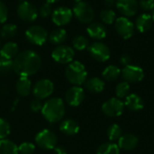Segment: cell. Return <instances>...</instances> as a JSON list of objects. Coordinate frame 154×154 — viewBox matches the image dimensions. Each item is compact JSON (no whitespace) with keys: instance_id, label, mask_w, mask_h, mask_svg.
<instances>
[{"instance_id":"7402d4cb","label":"cell","mask_w":154,"mask_h":154,"mask_svg":"<svg viewBox=\"0 0 154 154\" xmlns=\"http://www.w3.org/2000/svg\"><path fill=\"white\" fill-rule=\"evenodd\" d=\"M15 89L19 96L27 97L32 90V82L27 77H20L15 84Z\"/></svg>"},{"instance_id":"bcb514c9","label":"cell","mask_w":154,"mask_h":154,"mask_svg":"<svg viewBox=\"0 0 154 154\" xmlns=\"http://www.w3.org/2000/svg\"><path fill=\"white\" fill-rule=\"evenodd\" d=\"M152 19H153V22H154V9H153V13H152Z\"/></svg>"},{"instance_id":"4fadbf2b","label":"cell","mask_w":154,"mask_h":154,"mask_svg":"<svg viewBox=\"0 0 154 154\" xmlns=\"http://www.w3.org/2000/svg\"><path fill=\"white\" fill-rule=\"evenodd\" d=\"M73 12L71 9L60 6L56 8L51 14V20L57 26H63L68 24L72 19Z\"/></svg>"},{"instance_id":"ffe728a7","label":"cell","mask_w":154,"mask_h":154,"mask_svg":"<svg viewBox=\"0 0 154 154\" xmlns=\"http://www.w3.org/2000/svg\"><path fill=\"white\" fill-rule=\"evenodd\" d=\"M125 106L131 111H139L143 108L144 103L141 97L137 94H130L125 97Z\"/></svg>"},{"instance_id":"603a6c76","label":"cell","mask_w":154,"mask_h":154,"mask_svg":"<svg viewBox=\"0 0 154 154\" xmlns=\"http://www.w3.org/2000/svg\"><path fill=\"white\" fill-rule=\"evenodd\" d=\"M18 55V45L14 42H6L0 49V56L6 60H13Z\"/></svg>"},{"instance_id":"7bdbcfd3","label":"cell","mask_w":154,"mask_h":154,"mask_svg":"<svg viewBox=\"0 0 154 154\" xmlns=\"http://www.w3.org/2000/svg\"><path fill=\"white\" fill-rule=\"evenodd\" d=\"M105 5L108 9H111L116 5V0H105Z\"/></svg>"},{"instance_id":"74e56055","label":"cell","mask_w":154,"mask_h":154,"mask_svg":"<svg viewBox=\"0 0 154 154\" xmlns=\"http://www.w3.org/2000/svg\"><path fill=\"white\" fill-rule=\"evenodd\" d=\"M139 5L144 11H152L154 9V0H140Z\"/></svg>"},{"instance_id":"52a82bcc","label":"cell","mask_w":154,"mask_h":154,"mask_svg":"<svg viewBox=\"0 0 154 154\" xmlns=\"http://www.w3.org/2000/svg\"><path fill=\"white\" fill-rule=\"evenodd\" d=\"M75 51L73 48L68 45H59L51 52L53 60L60 64H68L73 61Z\"/></svg>"},{"instance_id":"1f68e13d","label":"cell","mask_w":154,"mask_h":154,"mask_svg":"<svg viewBox=\"0 0 154 154\" xmlns=\"http://www.w3.org/2000/svg\"><path fill=\"white\" fill-rule=\"evenodd\" d=\"M129 92H130V85L128 82L124 81L117 84L116 88V95L118 98L121 99L126 97L129 95Z\"/></svg>"},{"instance_id":"4316f807","label":"cell","mask_w":154,"mask_h":154,"mask_svg":"<svg viewBox=\"0 0 154 154\" xmlns=\"http://www.w3.org/2000/svg\"><path fill=\"white\" fill-rule=\"evenodd\" d=\"M120 73H121V70L117 66L109 65L104 69L102 76L106 81H114L118 79Z\"/></svg>"},{"instance_id":"9a60e30c","label":"cell","mask_w":154,"mask_h":154,"mask_svg":"<svg viewBox=\"0 0 154 154\" xmlns=\"http://www.w3.org/2000/svg\"><path fill=\"white\" fill-rule=\"evenodd\" d=\"M85 92L79 86H74L69 88L65 94V100L71 106H79L83 102Z\"/></svg>"},{"instance_id":"ee69618b","label":"cell","mask_w":154,"mask_h":154,"mask_svg":"<svg viewBox=\"0 0 154 154\" xmlns=\"http://www.w3.org/2000/svg\"><path fill=\"white\" fill-rule=\"evenodd\" d=\"M60 0H46V2H47V4H54V3H56V2H59Z\"/></svg>"},{"instance_id":"f35d334b","label":"cell","mask_w":154,"mask_h":154,"mask_svg":"<svg viewBox=\"0 0 154 154\" xmlns=\"http://www.w3.org/2000/svg\"><path fill=\"white\" fill-rule=\"evenodd\" d=\"M8 10L6 5L0 1V23H4L7 20Z\"/></svg>"},{"instance_id":"b9f144b4","label":"cell","mask_w":154,"mask_h":154,"mask_svg":"<svg viewBox=\"0 0 154 154\" xmlns=\"http://www.w3.org/2000/svg\"><path fill=\"white\" fill-rule=\"evenodd\" d=\"M53 154H67V151L62 146H56L53 149Z\"/></svg>"},{"instance_id":"d6a6232c","label":"cell","mask_w":154,"mask_h":154,"mask_svg":"<svg viewBox=\"0 0 154 154\" xmlns=\"http://www.w3.org/2000/svg\"><path fill=\"white\" fill-rule=\"evenodd\" d=\"M122 135V129L121 127L116 125L114 124L112 125H110L107 129V136L109 138L110 141H116L118 140Z\"/></svg>"},{"instance_id":"60d3db41","label":"cell","mask_w":154,"mask_h":154,"mask_svg":"<svg viewBox=\"0 0 154 154\" xmlns=\"http://www.w3.org/2000/svg\"><path fill=\"white\" fill-rule=\"evenodd\" d=\"M120 61H121V63L125 67V66L130 65V63H131V58H130L129 55L124 54V55H122V57L120 58Z\"/></svg>"},{"instance_id":"ab89813d","label":"cell","mask_w":154,"mask_h":154,"mask_svg":"<svg viewBox=\"0 0 154 154\" xmlns=\"http://www.w3.org/2000/svg\"><path fill=\"white\" fill-rule=\"evenodd\" d=\"M42 103L41 102L40 99H34L31 102L30 104V109L33 112V113H38L40 111H42Z\"/></svg>"},{"instance_id":"d590c367","label":"cell","mask_w":154,"mask_h":154,"mask_svg":"<svg viewBox=\"0 0 154 154\" xmlns=\"http://www.w3.org/2000/svg\"><path fill=\"white\" fill-rule=\"evenodd\" d=\"M35 151V145L32 143H23L18 146V152L21 154H32Z\"/></svg>"},{"instance_id":"e0dca14e","label":"cell","mask_w":154,"mask_h":154,"mask_svg":"<svg viewBox=\"0 0 154 154\" xmlns=\"http://www.w3.org/2000/svg\"><path fill=\"white\" fill-rule=\"evenodd\" d=\"M118 147L125 151H132L138 145V138L132 134H125L121 135L118 139Z\"/></svg>"},{"instance_id":"484cf974","label":"cell","mask_w":154,"mask_h":154,"mask_svg":"<svg viewBox=\"0 0 154 154\" xmlns=\"http://www.w3.org/2000/svg\"><path fill=\"white\" fill-rule=\"evenodd\" d=\"M18 146L8 139L0 140V154H18Z\"/></svg>"},{"instance_id":"5b68a950","label":"cell","mask_w":154,"mask_h":154,"mask_svg":"<svg viewBox=\"0 0 154 154\" xmlns=\"http://www.w3.org/2000/svg\"><path fill=\"white\" fill-rule=\"evenodd\" d=\"M35 143L38 147L43 150H53L57 146L58 138L56 134L48 129L40 131L35 136Z\"/></svg>"},{"instance_id":"d6986e66","label":"cell","mask_w":154,"mask_h":154,"mask_svg":"<svg viewBox=\"0 0 154 154\" xmlns=\"http://www.w3.org/2000/svg\"><path fill=\"white\" fill-rule=\"evenodd\" d=\"M153 23V19L152 16L149 14H140L135 21V27L137 30L141 32H148Z\"/></svg>"},{"instance_id":"d4e9b609","label":"cell","mask_w":154,"mask_h":154,"mask_svg":"<svg viewBox=\"0 0 154 154\" xmlns=\"http://www.w3.org/2000/svg\"><path fill=\"white\" fill-rule=\"evenodd\" d=\"M48 39L51 43L60 45L66 41L67 32L62 28H57L52 32H51V33L48 36Z\"/></svg>"},{"instance_id":"7c38bea8","label":"cell","mask_w":154,"mask_h":154,"mask_svg":"<svg viewBox=\"0 0 154 154\" xmlns=\"http://www.w3.org/2000/svg\"><path fill=\"white\" fill-rule=\"evenodd\" d=\"M115 27L117 33L124 39H129L134 33V24L125 16H121L116 20Z\"/></svg>"},{"instance_id":"ac0fdd59","label":"cell","mask_w":154,"mask_h":154,"mask_svg":"<svg viewBox=\"0 0 154 154\" xmlns=\"http://www.w3.org/2000/svg\"><path fill=\"white\" fill-rule=\"evenodd\" d=\"M88 34L95 40H102L106 36V28L101 23H91L87 28Z\"/></svg>"},{"instance_id":"836d02e7","label":"cell","mask_w":154,"mask_h":154,"mask_svg":"<svg viewBox=\"0 0 154 154\" xmlns=\"http://www.w3.org/2000/svg\"><path fill=\"white\" fill-rule=\"evenodd\" d=\"M13 69V60L0 56V75H5Z\"/></svg>"},{"instance_id":"ba28073f","label":"cell","mask_w":154,"mask_h":154,"mask_svg":"<svg viewBox=\"0 0 154 154\" xmlns=\"http://www.w3.org/2000/svg\"><path fill=\"white\" fill-rule=\"evenodd\" d=\"M54 91V85L52 81H51L48 79H42L38 80L33 88H32V94L33 96L40 100L46 99Z\"/></svg>"},{"instance_id":"44dd1931","label":"cell","mask_w":154,"mask_h":154,"mask_svg":"<svg viewBox=\"0 0 154 154\" xmlns=\"http://www.w3.org/2000/svg\"><path fill=\"white\" fill-rule=\"evenodd\" d=\"M60 130L64 134L72 136L79 133V125L73 119H66V120H63L61 124L60 125Z\"/></svg>"},{"instance_id":"e575fe53","label":"cell","mask_w":154,"mask_h":154,"mask_svg":"<svg viewBox=\"0 0 154 154\" xmlns=\"http://www.w3.org/2000/svg\"><path fill=\"white\" fill-rule=\"evenodd\" d=\"M11 133V127L9 123L0 117V140L2 139H6V137L10 134Z\"/></svg>"},{"instance_id":"8fae6325","label":"cell","mask_w":154,"mask_h":154,"mask_svg":"<svg viewBox=\"0 0 154 154\" xmlns=\"http://www.w3.org/2000/svg\"><path fill=\"white\" fill-rule=\"evenodd\" d=\"M16 12L19 18L25 22H33L38 16V10L36 6L28 1L20 3L17 6Z\"/></svg>"},{"instance_id":"8d00e7d4","label":"cell","mask_w":154,"mask_h":154,"mask_svg":"<svg viewBox=\"0 0 154 154\" xmlns=\"http://www.w3.org/2000/svg\"><path fill=\"white\" fill-rule=\"evenodd\" d=\"M51 5L50 4H44L41 6L40 10H39V13L38 14L41 16V17H48L49 15H51Z\"/></svg>"},{"instance_id":"9c48e42d","label":"cell","mask_w":154,"mask_h":154,"mask_svg":"<svg viewBox=\"0 0 154 154\" xmlns=\"http://www.w3.org/2000/svg\"><path fill=\"white\" fill-rule=\"evenodd\" d=\"M125 103L118 97H112L102 105L103 113L110 117H116L123 114Z\"/></svg>"},{"instance_id":"8992f818","label":"cell","mask_w":154,"mask_h":154,"mask_svg":"<svg viewBox=\"0 0 154 154\" xmlns=\"http://www.w3.org/2000/svg\"><path fill=\"white\" fill-rule=\"evenodd\" d=\"M47 30L41 25H32L28 28L25 32L26 39L32 44L41 46L44 44L48 39Z\"/></svg>"},{"instance_id":"7a4b0ae2","label":"cell","mask_w":154,"mask_h":154,"mask_svg":"<svg viewBox=\"0 0 154 154\" xmlns=\"http://www.w3.org/2000/svg\"><path fill=\"white\" fill-rule=\"evenodd\" d=\"M42 116L51 124L60 122L65 115V105L61 98L51 97L45 102L41 111Z\"/></svg>"},{"instance_id":"6da1fadb","label":"cell","mask_w":154,"mask_h":154,"mask_svg":"<svg viewBox=\"0 0 154 154\" xmlns=\"http://www.w3.org/2000/svg\"><path fill=\"white\" fill-rule=\"evenodd\" d=\"M42 66L40 55L30 50L20 52L13 61V69L20 77H30L39 71Z\"/></svg>"},{"instance_id":"f1b7e54d","label":"cell","mask_w":154,"mask_h":154,"mask_svg":"<svg viewBox=\"0 0 154 154\" xmlns=\"http://www.w3.org/2000/svg\"><path fill=\"white\" fill-rule=\"evenodd\" d=\"M16 33H17V26L14 23H6L0 30V34L4 39H11L14 37Z\"/></svg>"},{"instance_id":"f6af8a7d","label":"cell","mask_w":154,"mask_h":154,"mask_svg":"<svg viewBox=\"0 0 154 154\" xmlns=\"http://www.w3.org/2000/svg\"><path fill=\"white\" fill-rule=\"evenodd\" d=\"M72 1H74V2H75V3L77 4V3H79V2H80L81 0H72Z\"/></svg>"},{"instance_id":"2e32d148","label":"cell","mask_w":154,"mask_h":154,"mask_svg":"<svg viewBox=\"0 0 154 154\" xmlns=\"http://www.w3.org/2000/svg\"><path fill=\"white\" fill-rule=\"evenodd\" d=\"M116 6L125 17H131L137 13L139 4L137 0H116Z\"/></svg>"},{"instance_id":"4dcf8cb0","label":"cell","mask_w":154,"mask_h":154,"mask_svg":"<svg viewBox=\"0 0 154 154\" xmlns=\"http://www.w3.org/2000/svg\"><path fill=\"white\" fill-rule=\"evenodd\" d=\"M100 18L103 23L106 24H112L116 20V15L115 11L112 9H104L100 13Z\"/></svg>"},{"instance_id":"7dc6e473","label":"cell","mask_w":154,"mask_h":154,"mask_svg":"<svg viewBox=\"0 0 154 154\" xmlns=\"http://www.w3.org/2000/svg\"><path fill=\"white\" fill-rule=\"evenodd\" d=\"M17 1H18V2H20V3H22V2H23L24 0H17Z\"/></svg>"},{"instance_id":"5bb4252c","label":"cell","mask_w":154,"mask_h":154,"mask_svg":"<svg viewBox=\"0 0 154 154\" xmlns=\"http://www.w3.org/2000/svg\"><path fill=\"white\" fill-rule=\"evenodd\" d=\"M122 76L126 82L136 83L143 80L144 78V71L141 67L130 64L123 69Z\"/></svg>"},{"instance_id":"f546056e","label":"cell","mask_w":154,"mask_h":154,"mask_svg":"<svg viewBox=\"0 0 154 154\" xmlns=\"http://www.w3.org/2000/svg\"><path fill=\"white\" fill-rule=\"evenodd\" d=\"M72 46L77 51H84L88 47V40L83 35H78L72 40Z\"/></svg>"},{"instance_id":"30bf717a","label":"cell","mask_w":154,"mask_h":154,"mask_svg":"<svg viewBox=\"0 0 154 154\" xmlns=\"http://www.w3.org/2000/svg\"><path fill=\"white\" fill-rule=\"evenodd\" d=\"M90 55L97 61L105 62L110 58V50L108 46L101 42H95L88 47Z\"/></svg>"},{"instance_id":"3957f363","label":"cell","mask_w":154,"mask_h":154,"mask_svg":"<svg viewBox=\"0 0 154 154\" xmlns=\"http://www.w3.org/2000/svg\"><path fill=\"white\" fill-rule=\"evenodd\" d=\"M67 80L74 86H81L87 81L88 72L85 66L79 61H71L65 69Z\"/></svg>"},{"instance_id":"277c9868","label":"cell","mask_w":154,"mask_h":154,"mask_svg":"<svg viewBox=\"0 0 154 154\" xmlns=\"http://www.w3.org/2000/svg\"><path fill=\"white\" fill-rule=\"evenodd\" d=\"M72 12L77 20L83 23H91L95 17V12L92 6L83 1L77 3Z\"/></svg>"},{"instance_id":"cb8c5ba5","label":"cell","mask_w":154,"mask_h":154,"mask_svg":"<svg viewBox=\"0 0 154 154\" xmlns=\"http://www.w3.org/2000/svg\"><path fill=\"white\" fill-rule=\"evenodd\" d=\"M85 86L88 91H90L94 94H97V93H100L104 90L105 82L101 79L94 77V78L88 79L85 82Z\"/></svg>"},{"instance_id":"83f0119b","label":"cell","mask_w":154,"mask_h":154,"mask_svg":"<svg viewBox=\"0 0 154 154\" xmlns=\"http://www.w3.org/2000/svg\"><path fill=\"white\" fill-rule=\"evenodd\" d=\"M97 154H120V148L115 143H106L98 147Z\"/></svg>"}]
</instances>
